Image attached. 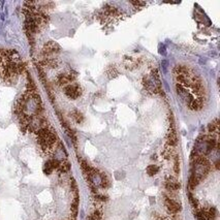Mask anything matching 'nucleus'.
Returning a JSON list of instances; mask_svg holds the SVG:
<instances>
[{
  "instance_id": "obj_5",
  "label": "nucleus",
  "mask_w": 220,
  "mask_h": 220,
  "mask_svg": "<svg viewBox=\"0 0 220 220\" xmlns=\"http://www.w3.org/2000/svg\"><path fill=\"white\" fill-rule=\"evenodd\" d=\"M77 77V74L74 72H69V74H61L57 77L56 82L59 86H64L66 85L71 84V82L74 81V79Z\"/></svg>"
},
{
  "instance_id": "obj_17",
  "label": "nucleus",
  "mask_w": 220,
  "mask_h": 220,
  "mask_svg": "<svg viewBox=\"0 0 220 220\" xmlns=\"http://www.w3.org/2000/svg\"><path fill=\"white\" fill-rule=\"evenodd\" d=\"M189 199H190L191 204L193 205L194 207H196V206H197V201H196L195 199H194L193 196H192V194H189Z\"/></svg>"
},
{
  "instance_id": "obj_7",
  "label": "nucleus",
  "mask_w": 220,
  "mask_h": 220,
  "mask_svg": "<svg viewBox=\"0 0 220 220\" xmlns=\"http://www.w3.org/2000/svg\"><path fill=\"white\" fill-rule=\"evenodd\" d=\"M180 187H181V184H180L175 178H172V177H169V178L166 179V188L169 191H172H172H177V190H179V189H180Z\"/></svg>"
},
{
  "instance_id": "obj_11",
  "label": "nucleus",
  "mask_w": 220,
  "mask_h": 220,
  "mask_svg": "<svg viewBox=\"0 0 220 220\" xmlns=\"http://www.w3.org/2000/svg\"><path fill=\"white\" fill-rule=\"evenodd\" d=\"M72 118H74V120L77 122V123H82V122L84 121L83 114H82L81 112L77 111V110H74V111L72 112Z\"/></svg>"
},
{
  "instance_id": "obj_13",
  "label": "nucleus",
  "mask_w": 220,
  "mask_h": 220,
  "mask_svg": "<svg viewBox=\"0 0 220 220\" xmlns=\"http://www.w3.org/2000/svg\"><path fill=\"white\" fill-rule=\"evenodd\" d=\"M58 169L62 172H68L69 169H71V164H69V162L66 161V160L60 161V166H59Z\"/></svg>"
},
{
  "instance_id": "obj_3",
  "label": "nucleus",
  "mask_w": 220,
  "mask_h": 220,
  "mask_svg": "<svg viewBox=\"0 0 220 220\" xmlns=\"http://www.w3.org/2000/svg\"><path fill=\"white\" fill-rule=\"evenodd\" d=\"M64 93L71 99H77L82 95V89L79 84L71 83L64 87Z\"/></svg>"
},
{
  "instance_id": "obj_15",
  "label": "nucleus",
  "mask_w": 220,
  "mask_h": 220,
  "mask_svg": "<svg viewBox=\"0 0 220 220\" xmlns=\"http://www.w3.org/2000/svg\"><path fill=\"white\" fill-rule=\"evenodd\" d=\"M107 76H109V77H115L117 76V74H118V71H117V69L115 68L114 66H110L109 67V69H107Z\"/></svg>"
},
{
  "instance_id": "obj_8",
  "label": "nucleus",
  "mask_w": 220,
  "mask_h": 220,
  "mask_svg": "<svg viewBox=\"0 0 220 220\" xmlns=\"http://www.w3.org/2000/svg\"><path fill=\"white\" fill-rule=\"evenodd\" d=\"M202 104H204V101H202V97H194L190 102L187 103V106L192 111H199V110H201L202 107Z\"/></svg>"
},
{
  "instance_id": "obj_6",
  "label": "nucleus",
  "mask_w": 220,
  "mask_h": 220,
  "mask_svg": "<svg viewBox=\"0 0 220 220\" xmlns=\"http://www.w3.org/2000/svg\"><path fill=\"white\" fill-rule=\"evenodd\" d=\"M164 204H166V207L169 210V212H171L172 214H178L181 211V205L176 201H174L172 197L167 195L164 196Z\"/></svg>"
},
{
  "instance_id": "obj_4",
  "label": "nucleus",
  "mask_w": 220,
  "mask_h": 220,
  "mask_svg": "<svg viewBox=\"0 0 220 220\" xmlns=\"http://www.w3.org/2000/svg\"><path fill=\"white\" fill-rule=\"evenodd\" d=\"M60 52V47L58 44L54 41H49L42 48V55L44 58H54V55L58 54Z\"/></svg>"
},
{
  "instance_id": "obj_18",
  "label": "nucleus",
  "mask_w": 220,
  "mask_h": 220,
  "mask_svg": "<svg viewBox=\"0 0 220 220\" xmlns=\"http://www.w3.org/2000/svg\"><path fill=\"white\" fill-rule=\"evenodd\" d=\"M132 4H134V5H136V6H142V5H146V3L145 2H131Z\"/></svg>"
},
{
  "instance_id": "obj_12",
  "label": "nucleus",
  "mask_w": 220,
  "mask_h": 220,
  "mask_svg": "<svg viewBox=\"0 0 220 220\" xmlns=\"http://www.w3.org/2000/svg\"><path fill=\"white\" fill-rule=\"evenodd\" d=\"M218 120H215V121L211 122V123L209 124L208 128H209V132H211L212 134L213 133H217L218 132Z\"/></svg>"
},
{
  "instance_id": "obj_9",
  "label": "nucleus",
  "mask_w": 220,
  "mask_h": 220,
  "mask_svg": "<svg viewBox=\"0 0 220 220\" xmlns=\"http://www.w3.org/2000/svg\"><path fill=\"white\" fill-rule=\"evenodd\" d=\"M167 144H169V147H174L177 144V133L176 130H175L174 125H172L169 130V133H167Z\"/></svg>"
},
{
  "instance_id": "obj_1",
  "label": "nucleus",
  "mask_w": 220,
  "mask_h": 220,
  "mask_svg": "<svg viewBox=\"0 0 220 220\" xmlns=\"http://www.w3.org/2000/svg\"><path fill=\"white\" fill-rule=\"evenodd\" d=\"M210 171V162L205 156L195 154V156L192 155V172L191 176L197 182L206 176Z\"/></svg>"
},
{
  "instance_id": "obj_16",
  "label": "nucleus",
  "mask_w": 220,
  "mask_h": 220,
  "mask_svg": "<svg viewBox=\"0 0 220 220\" xmlns=\"http://www.w3.org/2000/svg\"><path fill=\"white\" fill-rule=\"evenodd\" d=\"M174 169H175V172L176 174H178L180 172V166H179V158L178 156H175V162H174Z\"/></svg>"
},
{
  "instance_id": "obj_2",
  "label": "nucleus",
  "mask_w": 220,
  "mask_h": 220,
  "mask_svg": "<svg viewBox=\"0 0 220 220\" xmlns=\"http://www.w3.org/2000/svg\"><path fill=\"white\" fill-rule=\"evenodd\" d=\"M217 147V141L212 136H202L199 137L196 141L194 146V152L197 155L205 156L211 153L213 150Z\"/></svg>"
},
{
  "instance_id": "obj_10",
  "label": "nucleus",
  "mask_w": 220,
  "mask_h": 220,
  "mask_svg": "<svg viewBox=\"0 0 220 220\" xmlns=\"http://www.w3.org/2000/svg\"><path fill=\"white\" fill-rule=\"evenodd\" d=\"M124 65L126 68H131L132 66L136 67L139 65V61L136 58H132V57H129V58H125L124 60Z\"/></svg>"
},
{
  "instance_id": "obj_14",
  "label": "nucleus",
  "mask_w": 220,
  "mask_h": 220,
  "mask_svg": "<svg viewBox=\"0 0 220 220\" xmlns=\"http://www.w3.org/2000/svg\"><path fill=\"white\" fill-rule=\"evenodd\" d=\"M159 169L157 166H154V164H151V166H149L147 167V174L149 175V176H154V175H156L157 172H158Z\"/></svg>"
}]
</instances>
